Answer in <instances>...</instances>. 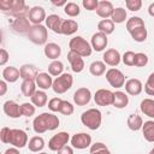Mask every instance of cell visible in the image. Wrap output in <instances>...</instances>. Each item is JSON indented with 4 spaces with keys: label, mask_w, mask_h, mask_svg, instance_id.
I'll return each instance as SVG.
<instances>
[{
    "label": "cell",
    "mask_w": 154,
    "mask_h": 154,
    "mask_svg": "<svg viewBox=\"0 0 154 154\" xmlns=\"http://www.w3.org/2000/svg\"><path fill=\"white\" fill-rule=\"evenodd\" d=\"M114 93L108 89H97L94 94V101L97 106H111L113 105Z\"/></svg>",
    "instance_id": "30bf717a"
},
{
    "label": "cell",
    "mask_w": 154,
    "mask_h": 154,
    "mask_svg": "<svg viewBox=\"0 0 154 154\" xmlns=\"http://www.w3.org/2000/svg\"><path fill=\"white\" fill-rule=\"evenodd\" d=\"M125 6L128 10L132 11V12H136L138 10H141L142 7V1L141 0H126L125 1Z\"/></svg>",
    "instance_id": "bcb514c9"
},
{
    "label": "cell",
    "mask_w": 154,
    "mask_h": 154,
    "mask_svg": "<svg viewBox=\"0 0 154 154\" xmlns=\"http://www.w3.org/2000/svg\"><path fill=\"white\" fill-rule=\"evenodd\" d=\"M70 135L66 131H60L52 136V138L48 141V148L53 152H58L63 147L67 146V142L70 141Z\"/></svg>",
    "instance_id": "ba28073f"
},
{
    "label": "cell",
    "mask_w": 154,
    "mask_h": 154,
    "mask_svg": "<svg viewBox=\"0 0 154 154\" xmlns=\"http://www.w3.org/2000/svg\"><path fill=\"white\" fill-rule=\"evenodd\" d=\"M73 112H75L73 105H72L70 101L63 100V102H61V105H60V108H59V113H61V114H64V116H71Z\"/></svg>",
    "instance_id": "b9f144b4"
},
{
    "label": "cell",
    "mask_w": 154,
    "mask_h": 154,
    "mask_svg": "<svg viewBox=\"0 0 154 154\" xmlns=\"http://www.w3.org/2000/svg\"><path fill=\"white\" fill-rule=\"evenodd\" d=\"M4 154H20V152H19V148H16V147H11V148L6 149Z\"/></svg>",
    "instance_id": "11a10c76"
},
{
    "label": "cell",
    "mask_w": 154,
    "mask_h": 154,
    "mask_svg": "<svg viewBox=\"0 0 154 154\" xmlns=\"http://www.w3.org/2000/svg\"><path fill=\"white\" fill-rule=\"evenodd\" d=\"M149 154H154V147H153V148H152V150H150V152H149Z\"/></svg>",
    "instance_id": "91938a15"
},
{
    "label": "cell",
    "mask_w": 154,
    "mask_h": 154,
    "mask_svg": "<svg viewBox=\"0 0 154 154\" xmlns=\"http://www.w3.org/2000/svg\"><path fill=\"white\" fill-rule=\"evenodd\" d=\"M128 17V13H126V10L123 8V7H116L112 16H111V20L114 23V24H122L125 22Z\"/></svg>",
    "instance_id": "e575fe53"
},
{
    "label": "cell",
    "mask_w": 154,
    "mask_h": 154,
    "mask_svg": "<svg viewBox=\"0 0 154 154\" xmlns=\"http://www.w3.org/2000/svg\"><path fill=\"white\" fill-rule=\"evenodd\" d=\"M148 13H149V16L154 17V2H152V4L149 5V7H148Z\"/></svg>",
    "instance_id": "6f0895ef"
},
{
    "label": "cell",
    "mask_w": 154,
    "mask_h": 154,
    "mask_svg": "<svg viewBox=\"0 0 154 154\" xmlns=\"http://www.w3.org/2000/svg\"><path fill=\"white\" fill-rule=\"evenodd\" d=\"M31 100V103L35 106V107H43L47 105V101H48V96L46 94L45 90H36V93L30 97Z\"/></svg>",
    "instance_id": "f546056e"
},
{
    "label": "cell",
    "mask_w": 154,
    "mask_h": 154,
    "mask_svg": "<svg viewBox=\"0 0 154 154\" xmlns=\"http://www.w3.org/2000/svg\"><path fill=\"white\" fill-rule=\"evenodd\" d=\"M90 100H91V91L85 87L78 88L73 94V102L77 106H85L90 102Z\"/></svg>",
    "instance_id": "4fadbf2b"
},
{
    "label": "cell",
    "mask_w": 154,
    "mask_h": 154,
    "mask_svg": "<svg viewBox=\"0 0 154 154\" xmlns=\"http://www.w3.org/2000/svg\"><path fill=\"white\" fill-rule=\"evenodd\" d=\"M82 5L88 11H96V8L99 6V1L97 0H83Z\"/></svg>",
    "instance_id": "681fc988"
},
{
    "label": "cell",
    "mask_w": 154,
    "mask_h": 154,
    "mask_svg": "<svg viewBox=\"0 0 154 154\" xmlns=\"http://www.w3.org/2000/svg\"><path fill=\"white\" fill-rule=\"evenodd\" d=\"M38 154H48V153H46V152H40Z\"/></svg>",
    "instance_id": "94428289"
},
{
    "label": "cell",
    "mask_w": 154,
    "mask_h": 154,
    "mask_svg": "<svg viewBox=\"0 0 154 154\" xmlns=\"http://www.w3.org/2000/svg\"><path fill=\"white\" fill-rule=\"evenodd\" d=\"M28 148L32 153H40L45 148V140L41 136H34L29 140Z\"/></svg>",
    "instance_id": "4dcf8cb0"
},
{
    "label": "cell",
    "mask_w": 154,
    "mask_h": 154,
    "mask_svg": "<svg viewBox=\"0 0 154 154\" xmlns=\"http://www.w3.org/2000/svg\"><path fill=\"white\" fill-rule=\"evenodd\" d=\"M29 6H26L24 0H10V10L7 14L17 17H28L29 14Z\"/></svg>",
    "instance_id": "52a82bcc"
},
{
    "label": "cell",
    "mask_w": 154,
    "mask_h": 154,
    "mask_svg": "<svg viewBox=\"0 0 154 154\" xmlns=\"http://www.w3.org/2000/svg\"><path fill=\"white\" fill-rule=\"evenodd\" d=\"M143 90V84L140 79L137 78H130L125 82V91L126 94L129 95H132V96H136V95H140Z\"/></svg>",
    "instance_id": "d6986e66"
},
{
    "label": "cell",
    "mask_w": 154,
    "mask_h": 154,
    "mask_svg": "<svg viewBox=\"0 0 154 154\" xmlns=\"http://www.w3.org/2000/svg\"><path fill=\"white\" fill-rule=\"evenodd\" d=\"M102 59H103V63L106 65L114 67V66H118L119 63L122 61V55L116 48H109L103 53Z\"/></svg>",
    "instance_id": "2e32d148"
},
{
    "label": "cell",
    "mask_w": 154,
    "mask_h": 154,
    "mask_svg": "<svg viewBox=\"0 0 154 154\" xmlns=\"http://www.w3.org/2000/svg\"><path fill=\"white\" fill-rule=\"evenodd\" d=\"M106 79L109 83V85L113 88H122L125 85L126 82L124 73L116 67H111L106 71Z\"/></svg>",
    "instance_id": "8992f818"
},
{
    "label": "cell",
    "mask_w": 154,
    "mask_h": 154,
    "mask_svg": "<svg viewBox=\"0 0 154 154\" xmlns=\"http://www.w3.org/2000/svg\"><path fill=\"white\" fill-rule=\"evenodd\" d=\"M152 73H153V75H154V72H152Z\"/></svg>",
    "instance_id": "6125c7cd"
},
{
    "label": "cell",
    "mask_w": 154,
    "mask_h": 154,
    "mask_svg": "<svg viewBox=\"0 0 154 154\" xmlns=\"http://www.w3.org/2000/svg\"><path fill=\"white\" fill-rule=\"evenodd\" d=\"M8 58H10L8 52H7L5 48H1V49H0V65L4 66V65L8 61Z\"/></svg>",
    "instance_id": "f907efd6"
},
{
    "label": "cell",
    "mask_w": 154,
    "mask_h": 154,
    "mask_svg": "<svg viewBox=\"0 0 154 154\" xmlns=\"http://www.w3.org/2000/svg\"><path fill=\"white\" fill-rule=\"evenodd\" d=\"M114 11V7H113V4L111 1H107V0H102V1H99V6L96 8V14L103 19H107L108 17L112 16Z\"/></svg>",
    "instance_id": "ffe728a7"
},
{
    "label": "cell",
    "mask_w": 154,
    "mask_h": 154,
    "mask_svg": "<svg viewBox=\"0 0 154 154\" xmlns=\"http://www.w3.org/2000/svg\"><path fill=\"white\" fill-rule=\"evenodd\" d=\"M128 103H129V96H128V94H126V93L120 91V90L114 91V96H113V105H112V106H114L116 108L122 109V108L126 107V106H128Z\"/></svg>",
    "instance_id": "484cf974"
},
{
    "label": "cell",
    "mask_w": 154,
    "mask_h": 154,
    "mask_svg": "<svg viewBox=\"0 0 154 154\" xmlns=\"http://www.w3.org/2000/svg\"><path fill=\"white\" fill-rule=\"evenodd\" d=\"M73 84V77L71 73H63L59 77H55V79H53V85L52 89L55 94H64L66 93L69 89H71Z\"/></svg>",
    "instance_id": "5b68a950"
},
{
    "label": "cell",
    "mask_w": 154,
    "mask_h": 154,
    "mask_svg": "<svg viewBox=\"0 0 154 154\" xmlns=\"http://www.w3.org/2000/svg\"><path fill=\"white\" fill-rule=\"evenodd\" d=\"M126 124H128V128L130 130L138 131L143 126V119H142L141 116H138L136 113H132V114H129V117L126 119Z\"/></svg>",
    "instance_id": "f1b7e54d"
},
{
    "label": "cell",
    "mask_w": 154,
    "mask_h": 154,
    "mask_svg": "<svg viewBox=\"0 0 154 154\" xmlns=\"http://www.w3.org/2000/svg\"><path fill=\"white\" fill-rule=\"evenodd\" d=\"M11 130L10 128L7 126H4L1 130H0V140L2 143L5 144H10V138H11Z\"/></svg>",
    "instance_id": "7dc6e473"
},
{
    "label": "cell",
    "mask_w": 154,
    "mask_h": 154,
    "mask_svg": "<svg viewBox=\"0 0 154 154\" xmlns=\"http://www.w3.org/2000/svg\"><path fill=\"white\" fill-rule=\"evenodd\" d=\"M142 135L146 141L154 142V120H147L142 126Z\"/></svg>",
    "instance_id": "d6a6232c"
},
{
    "label": "cell",
    "mask_w": 154,
    "mask_h": 154,
    "mask_svg": "<svg viewBox=\"0 0 154 154\" xmlns=\"http://www.w3.org/2000/svg\"><path fill=\"white\" fill-rule=\"evenodd\" d=\"M36 85L41 90H47L53 85V78L48 72H40L35 79Z\"/></svg>",
    "instance_id": "603a6c76"
},
{
    "label": "cell",
    "mask_w": 154,
    "mask_h": 154,
    "mask_svg": "<svg viewBox=\"0 0 154 154\" xmlns=\"http://www.w3.org/2000/svg\"><path fill=\"white\" fill-rule=\"evenodd\" d=\"M130 35H131V37H132L134 41L140 42V43H141V42H144V41L147 40V36H148L146 25H144V26H140V28L132 30V31L130 32Z\"/></svg>",
    "instance_id": "74e56055"
},
{
    "label": "cell",
    "mask_w": 154,
    "mask_h": 154,
    "mask_svg": "<svg viewBox=\"0 0 154 154\" xmlns=\"http://www.w3.org/2000/svg\"><path fill=\"white\" fill-rule=\"evenodd\" d=\"M26 37L29 38V41H31L35 45L42 46V45H47V40H48V29L47 26L38 24V25H32L31 29L29 30V32L26 34Z\"/></svg>",
    "instance_id": "277c9868"
},
{
    "label": "cell",
    "mask_w": 154,
    "mask_h": 154,
    "mask_svg": "<svg viewBox=\"0 0 154 154\" xmlns=\"http://www.w3.org/2000/svg\"><path fill=\"white\" fill-rule=\"evenodd\" d=\"M63 71H64V64L60 60H53L48 65V73L53 77H59L60 75L64 73Z\"/></svg>",
    "instance_id": "d590c367"
},
{
    "label": "cell",
    "mask_w": 154,
    "mask_h": 154,
    "mask_svg": "<svg viewBox=\"0 0 154 154\" xmlns=\"http://www.w3.org/2000/svg\"><path fill=\"white\" fill-rule=\"evenodd\" d=\"M6 91H7V82L1 79L0 81V95L4 96L6 94Z\"/></svg>",
    "instance_id": "db71d44e"
},
{
    "label": "cell",
    "mask_w": 154,
    "mask_h": 154,
    "mask_svg": "<svg viewBox=\"0 0 154 154\" xmlns=\"http://www.w3.org/2000/svg\"><path fill=\"white\" fill-rule=\"evenodd\" d=\"M103 148H107L105 143H102V142H96V143H94V144L90 146V150H89V152H95V150H100V149H103Z\"/></svg>",
    "instance_id": "816d5d0a"
},
{
    "label": "cell",
    "mask_w": 154,
    "mask_h": 154,
    "mask_svg": "<svg viewBox=\"0 0 154 154\" xmlns=\"http://www.w3.org/2000/svg\"><path fill=\"white\" fill-rule=\"evenodd\" d=\"M140 109L141 112L149 117V118H154V100L153 99H143L141 101V105H140Z\"/></svg>",
    "instance_id": "1f68e13d"
},
{
    "label": "cell",
    "mask_w": 154,
    "mask_h": 154,
    "mask_svg": "<svg viewBox=\"0 0 154 154\" xmlns=\"http://www.w3.org/2000/svg\"><path fill=\"white\" fill-rule=\"evenodd\" d=\"M31 26L32 25H31L28 17H17L11 23L12 30L14 32H18V34H28L29 30L31 29Z\"/></svg>",
    "instance_id": "7c38bea8"
},
{
    "label": "cell",
    "mask_w": 154,
    "mask_h": 154,
    "mask_svg": "<svg viewBox=\"0 0 154 154\" xmlns=\"http://www.w3.org/2000/svg\"><path fill=\"white\" fill-rule=\"evenodd\" d=\"M67 60H69V63L71 65V70L73 72L79 73V72H82L84 70V60H83V58L81 55H78V54H76V53L70 51L67 53Z\"/></svg>",
    "instance_id": "ac0fdd59"
},
{
    "label": "cell",
    "mask_w": 154,
    "mask_h": 154,
    "mask_svg": "<svg viewBox=\"0 0 154 154\" xmlns=\"http://www.w3.org/2000/svg\"><path fill=\"white\" fill-rule=\"evenodd\" d=\"M63 100L60 97H53L48 101V108L52 111V112H59V108H60V105H61Z\"/></svg>",
    "instance_id": "c3c4849f"
},
{
    "label": "cell",
    "mask_w": 154,
    "mask_h": 154,
    "mask_svg": "<svg viewBox=\"0 0 154 154\" xmlns=\"http://www.w3.org/2000/svg\"><path fill=\"white\" fill-rule=\"evenodd\" d=\"M107 43H108V38H107V35H105L103 32H95L91 36V40H90V45H91V48L96 52H102L106 47H107Z\"/></svg>",
    "instance_id": "9a60e30c"
},
{
    "label": "cell",
    "mask_w": 154,
    "mask_h": 154,
    "mask_svg": "<svg viewBox=\"0 0 154 154\" xmlns=\"http://www.w3.org/2000/svg\"><path fill=\"white\" fill-rule=\"evenodd\" d=\"M97 30L105 35H111L114 31V23L111 19H102L97 23Z\"/></svg>",
    "instance_id": "8d00e7d4"
},
{
    "label": "cell",
    "mask_w": 154,
    "mask_h": 154,
    "mask_svg": "<svg viewBox=\"0 0 154 154\" xmlns=\"http://www.w3.org/2000/svg\"><path fill=\"white\" fill-rule=\"evenodd\" d=\"M28 135L24 130L22 129H12L11 130V138H10V144H12L16 148H24L28 146Z\"/></svg>",
    "instance_id": "9c48e42d"
},
{
    "label": "cell",
    "mask_w": 154,
    "mask_h": 154,
    "mask_svg": "<svg viewBox=\"0 0 154 154\" xmlns=\"http://www.w3.org/2000/svg\"><path fill=\"white\" fill-rule=\"evenodd\" d=\"M81 122L90 130H97L102 123V114L97 108H89L81 116Z\"/></svg>",
    "instance_id": "7a4b0ae2"
},
{
    "label": "cell",
    "mask_w": 154,
    "mask_h": 154,
    "mask_svg": "<svg viewBox=\"0 0 154 154\" xmlns=\"http://www.w3.org/2000/svg\"><path fill=\"white\" fill-rule=\"evenodd\" d=\"M36 82L34 79H24L20 84V91L24 96L31 97L36 93Z\"/></svg>",
    "instance_id": "83f0119b"
},
{
    "label": "cell",
    "mask_w": 154,
    "mask_h": 154,
    "mask_svg": "<svg viewBox=\"0 0 154 154\" xmlns=\"http://www.w3.org/2000/svg\"><path fill=\"white\" fill-rule=\"evenodd\" d=\"M135 55L136 53L132 51H126L123 57H122V61L126 65V66H135Z\"/></svg>",
    "instance_id": "7bdbcfd3"
},
{
    "label": "cell",
    "mask_w": 154,
    "mask_h": 154,
    "mask_svg": "<svg viewBox=\"0 0 154 154\" xmlns=\"http://www.w3.org/2000/svg\"><path fill=\"white\" fill-rule=\"evenodd\" d=\"M90 154H111V152L108 150V148H103V149H100V150L90 152Z\"/></svg>",
    "instance_id": "9f6ffc18"
},
{
    "label": "cell",
    "mask_w": 154,
    "mask_h": 154,
    "mask_svg": "<svg viewBox=\"0 0 154 154\" xmlns=\"http://www.w3.org/2000/svg\"><path fill=\"white\" fill-rule=\"evenodd\" d=\"M89 72L95 77H100L103 73H106V64L103 61L95 60L89 65Z\"/></svg>",
    "instance_id": "836d02e7"
},
{
    "label": "cell",
    "mask_w": 154,
    "mask_h": 154,
    "mask_svg": "<svg viewBox=\"0 0 154 154\" xmlns=\"http://www.w3.org/2000/svg\"><path fill=\"white\" fill-rule=\"evenodd\" d=\"M78 30V23L73 19H64L60 29V34L63 35H73Z\"/></svg>",
    "instance_id": "4316f807"
},
{
    "label": "cell",
    "mask_w": 154,
    "mask_h": 154,
    "mask_svg": "<svg viewBox=\"0 0 154 154\" xmlns=\"http://www.w3.org/2000/svg\"><path fill=\"white\" fill-rule=\"evenodd\" d=\"M52 4L55 5V6H65L67 2L65 0H61V1H52Z\"/></svg>",
    "instance_id": "680465c9"
},
{
    "label": "cell",
    "mask_w": 154,
    "mask_h": 154,
    "mask_svg": "<svg viewBox=\"0 0 154 154\" xmlns=\"http://www.w3.org/2000/svg\"><path fill=\"white\" fill-rule=\"evenodd\" d=\"M19 72H20V78L24 79H36L38 72H37V67L34 64H24L19 67Z\"/></svg>",
    "instance_id": "7402d4cb"
},
{
    "label": "cell",
    "mask_w": 154,
    "mask_h": 154,
    "mask_svg": "<svg viewBox=\"0 0 154 154\" xmlns=\"http://www.w3.org/2000/svg\"><path fill=\"white\" fill-rule=\"evenodd\" d=\"M69 48L71 52L81 55L82 58H85V57H89L93 52V48H91V45L85 40L83 38L82 36H75L70 40L69 42Z\"/></svg>",
    "instance_id": "3957f363"
},
{
    "label": "cell",
    "mask_w": 154,
    "mask_h": 154,
    "mask_svg": "<svg viewBox=\"0 0 154 154\" xmlns=\"http://www.w3.org/2000/svg\"><path fill=\"white\" fill-rule=\"evenodd\" d=\"M36 107L31 102H23L20 105V114L23 117H31L35 114Z\"/></svg>",
    "instance_id": "60d3db41"
},
{
    "label": "cell",
    "mask_w": 154,
    "mask_h": 154,
    "mask_svg": "<svg viewBox=\"0 0 154 154\" xmlns=\"http://www.w3.org/2000/svg\"><path fill=\"white\" fill-rule=\"evenodd\" d=\"M71 144L76 149H87L91 146V136L87 132H78L71 137Z\"/></svg>",
    "instance_id": "8fae6325"
},
{
    "label": "cell",
    "mask_w": 154,
    "mask_h": 154,
    "mask_svg": "<svg viewBox=\"0 0 154 154\" xmlns=\"http://www.w3.org/2000/svg\"><path fill=\"white\" fill-rule=\"evenodd\" d=\"M63 20L64 19L60 16H58V14H49V16H47V18H46L45 22H46V26L49 30H52L55 34H60Z\"/></svg>",
    "instance_id": "44dd1931"
},
{
    "label": "cell",
    "mask_w": 154,
    "mask_h": 154,
    "mask_svg": "<svg viewBox=\"0 0 154 154\" xmlns=\"http://www.w3.org/2000/svg\"><path fill=\"white\" fill-rule=\"evenodd\" d=\"M148 64V55L146 53H136L135 55V66L137 67H144Z\"/></svg>",
    "instance_id": "ee69618b"
},
{
    "label": "cell",
    "mask_w": 154,
    "mask_h": 154,
    "mask_svg": "<svg viewBox=\"0 0 154 154\" xmlns=\"http://www.w3.org/2000/svg\"><path fill=\"white\" fill-rule=\"evenodd\" d=\"M2 109H4V113L10 117V118H19L22 117L20 114V105H18L16 101L13 100H7L4 102V106H2Z\"/></svg>",
    "instance_id": "e0dca14e"
},
{
    "label": "cell",
    "mask_w": 154,
    "mask_h": 154,
    "mask_svg": "<svg viewBox=\"0 0 154 154\" xmlns=\"http://www.w3.org/2000/svg\"><path fill=\"white\" fill-rule=\"evenodd\" d=\"M140 26H144V22H143V19H142L141 17L134 16V17H130V18L126 20V30L129 31V34H130L132 30H135V29H137V28H140Z\"/></svg>",
    "instance_id": "f35d334b"
},
{
    "label": "cell",
    "mask_w": 154,
    "mask_h": 154,
    "mask_svg": "<svg viewBox=\"0 0 154 154\" xmlns=\"http://www.w3.org/2000/svg\"><path fill=\"white\" fill-rule=\"evenodd\" d=\"M28 18L30 20V23L32 25H38L41 24L43 20H46L47 16H46V11L42 6H34L30 8Z\"/></svg>",
    "instance_id": "5bb4252c"
},
{
    "label": "cell",
    "mask_w": 154,
    "mask_h": 154,
    "mask_svg": "<svg viewBox=\"0 0 154 154\" xmlns=\"http://www.w3.org/2000/svg\"><path fill=\"white\" fill-rule=\"evenodd\" d=\"M60 124L58 116L49 112H43L35 117L32 122V129L36 134H43L46 131L55 130Z\"/></svg>",
    "instance_id": "6da1fadb"
},
{
    "label": "cell",
    "mask_w": 154,
    "mask_h": 154,
    "mask_svg": "<svg viewBox=\"0 0 154 154\" xmlns=\"http://www.w3.org/2000/svg\"><path fill=\"white\" fill-rule=\"evenodd\" d=\"M57 153H58V154H73V149H72V147H70V146H65V147H63L61 149H59Z\"/></svg>",
    "instance_id": "f5cc1de1"
},
{
    "label": "cell",
    "mask_w": 154,
    "mask_h": 154,
    "mask_svg": "<svg viewBox=\"0 0 154 154\" xmlns=\"http://www.w3.org/2000/svg\"><path fill=\"white\" fill-rule=\"evenodd\" d=\"M20 78V72L14 66H7L2 70V79L7 83H14Z\"/></svg>",
    "instance_id": "d4e9b609"
},
{
    "label": "cell",
    "mask_w": 154,
    "mask_h": 154,
    "mask_svg": "<svg viewBox=\"0 0 154 154\" xmlns=\"http://www.w3.org/2000/svg\"><path fill=\"white\" fill-rule=\"evenodd\" d=\"M144 91H146L148 95L154 96V75H153V73L149 75L148 79H147V82H146V84H144Z\"/></svg>",
    "instance_id": "f6af8a7d"
},
{
    "label": "cell",
    "mask_w": 154,
    "mask_h": 154,
    "mask_svg": "<svg viewBox=\"0 0 154 154\" xmlns=\"http://www.w3.org/2000/svg\"><path fill=\"white\" fill-rule=\"evenodd\" d=\"M64 12L69 17H77L81 13V8H79L78 4H76V2H67L64 6Z\"/></svg>",
    "instance_id": "ab89813d"
},
{
    "label": "cell",
    "mask_w": 154,
    "mask_h": 154,
    "mask_svg": "<svg viewBox=\"0 0 154 154\" xmlns=\"http://www.w3.org/2000/svg\"><path fill=\"white\" fill-rule=\"evenodd\" d=\"M43 52H45V55L51 59L52 61L53 60H58V58L60 57L61 54V47L58 45V43H54V42H49L43 48Z\"/></svg>",
    "instance_id": "cb8c5ba5"
}]
</instances>
